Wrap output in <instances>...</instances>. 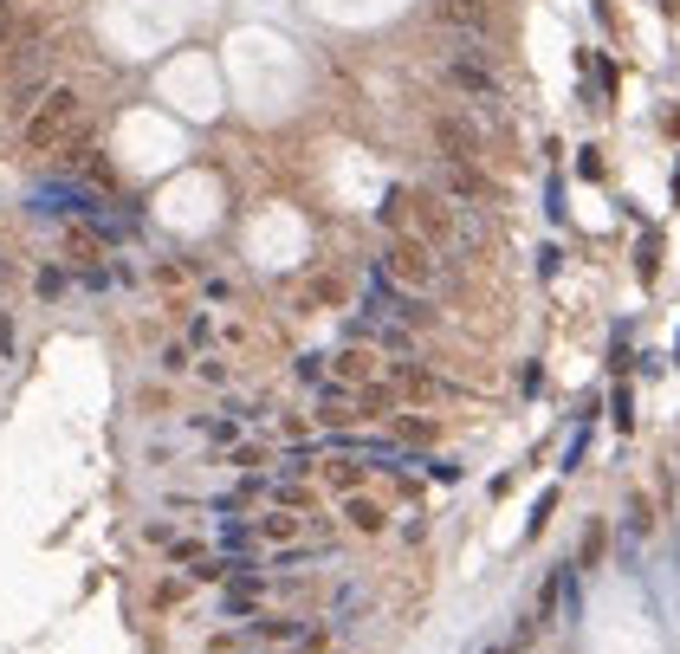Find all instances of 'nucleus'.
Returning a JSON list of instances; mask_svg holds the SVG:
<instances>
[{"label":"nucleus","mask_w":680,"mask_h":654,"mask_svg":"<svg viewBox=\"0 0 680 654\" xmlns=\"http://www.w3.org/2000/svg\"><path fill=\"white\" fill-rule=\"evenodd\" d=\"M402 221H408V234H415L421 247H460V240H473L467 221H460V208L447 195H434V188H389L383 227L402 234Z\"/></svg>","instance_id":"1"},{"label":"nucleus","mask_w":680,"mask_h":654,"mask_svg":"<svg viewBox=\"0 0 680 654\" xmlns=\"http://www.w3.org/2000/svg\"><path fill=\"white\" fill-rule=\"evenodd\" d=\"M78 124H85V98H78L72 85H59V91H46V98L26 111V149L33 156H52V149H65L78 136Z\"/></svg>","instance_id":"2"},{"label":"nucleus","mask_w":680,"mask_h":654,"mask_svg":"<svg viewBox=\"0 0 680 654\" xmlns=\"http://www.w3.org/2000/svg\"><path fill=\"white\" fill-rule=\"evenodd\" d=\"M376 272H383L389 285H402V292H428V285L441 279V260H434V247H421L415 234H396L383 247V266Z\"/></svg>","instance_id":"3"},{"label":"nucleus","mask_w":680,"mask_h":654,"mask_svg":"<svg viewBox=\"0 0 680 654\" xmlns=\"http://www.w3.org/2000/svg\"><path fill=\"white\" fill-rule=\"evenodd\" d=\"M434 20L460 39H499L506 33V0H434Z\"/></svg>","instance_id":"4"},{"label":"nucleus","mask_w":680,"mask_h":654,"mask_svg":"<svg viewBox=\"0 0 680 654\" xmlns=\"http://www.w3.org/2000/svg\"><path fill=\"white\" fill-rule=\"evenodd\" d=\"M441 78L460 91V98H473V104H499L506 98V85H499V72L486 59H467V52H454V59L441 65Z\"/></svg>","instance_id":"5"},{"label":"nucleus","mask_w":680,"mask_h":654,"mask_svg":"<svg viewBox=\"0 0 680 654\" xmlns=\"http://www.w3.org/2000/svg\"><path fill=\"white\" fill-rule=\"evenodd\" d=\"M434 149H441V162H454V169H480V130L460 124V117H434Z\"/></svg>","instance_id":"6"},{"label":"nucleus","mask_w":680,"mask_h":654,"mask_svg":"<svg viewBox=\"0 0 680 654\" xmlns=\"http://www.w3.org/2000/svg\"><path fill=\"white\" fill-rule=\"evenodd\" d=\"M441 188H447L454 201H493V182H486L480 169H454V162L441 169Z\"/></svg>","instance_id":"7"},{"label":"nucleus","mask_w":680,"mask_h":654,"mask_svg":"<svg viewBox=\"0 0 680 654\" xmlns=\"http://www.w3.org/2000/svg\"><path fill=\"white\" fill-rule=\"evenodd\" d=\"M298 525H305L298 512H279V506H272V512H260V519H253V538H266V544H292V538H298Z\"/></svg>","instance_id":"8"},{"label":"nucleus","mask_w":680,"mask_h":654,"mask_svg":"<svg viewBox=\"0 0 680 654\" xmlns=\"http://www.w3.org/2000/svg\"><path fill=\"white\" fill-rule=\"evenodd\" d=\"M344 519L357 525V531H383V525H389V512L376 506V499H357V493H350V499H344Z\"/></svg>","instance_id":"9"},{"label":"nucleus","mask_w":680,"mask_h":654,"mask_svg":"<svg viewBox=\"0 0 680 654\" xmlns=\"http://www.w3.org/2000/svg\"><path fill=\"white\" fill-rule=\"evenodd\" d=\"M253 635H266V642H298L305 622H298V616H266V622H253Z\"/></svg>","instance_id":"10"},{"label":"nucleus","mask_w":680,"mask_h":654,"mask_svg":"<svg viewBox=\"0 0 680 654\" xmlns=\"http://www.w3.org/2000/svg\"><path fill=\"white\" fill-rule=\"evenodd\" d=\"M337 376H344V383H370V357H363V350H344V357H337Z\"/></svg>","instance_id":"11"},{"label":"nucleus","mask_w":680,"mask_h":654,"mask_svg":"<svg viewBox=\"0 0 680 654\" xmlns=\"http://www.w3.org/2000/svg\"><path fill=\"white\" fill-rule=\"evenodd\" d=\"M389 402H396V395H389V389H363V395H357V408H363V415H383Z\"/></svg>","instance_id":"12"},{"label":"nucleus","mask_w":680,"mask_h":654,"mask_svg":"<svg viewBox=\"0 0 680 654\" xmlns=\"http://www.w3.org/2000/svg\"><path fill=\"white\" fill-rule=\"evenodd\" d=\"M221 544H227V551H253V525H227Z\"/></svg>","instance_id":"13"},{"label":"nucleus","mask_w":680,"mask_h":654,"mask_svg":"<svg viewBox=\"0 0 680 654\" xmlns=\"http://www.w3.org/2000/svg\"><path fill=\"white\" fill-rule=\"evenodd\" d=\"M169 551H175V564H201V544L195 538H169Z\"/></svg>","instance_id":"14"},{"label":"nucleus","mask_w":680,"mask_h":654,"mask_svg":"<svg viewBox=\"0 0 680 654\" xmlns=\"http://www.w3.org/2000/svg\"><path fill=\"white\" fill-rule=\"evenodd\" d=\"M298 383H324V357H298Z\"/></svg>","instance_id":"15"},{"label":"nucleus","mask_w":680,"mask_h":654,"mask_svg":"<svg viewBox=\"0 0 680 654\" xmlns=\"http://www.w3.org/2000/svg\"><path fill=\"white\" fill-rule=\"evenodd\" d=\"M39 292H46V298H59V292H65V272H59V266H52V272H39Z\"/></svg>","instance_id":"16"},{"label":"nucleus","mask_w":680,"mask_h":654,"mask_svg":"<svg viewBox=\"0 0 680 654\" xmlns=\"http://www.w3.org/2000/svg\"><path fill=\"white\" fill-rule=\"evenodd\" d=\"M162 370H169V376H175V370H188V350H182V344H169V350H162Z\"/></svg>","instance_id":"17"},{"label":"nucleus","mask_w":680,"mask_h":654,"mask_svg":"<svg viewBox=\"0 0 680 654\" xmlns=\"http://www.w3.org/2000/svg\"><path fill=\"white\" fill-rule=\"evenodd\" d=\"M402 441H434V428H428V421H408V415H402Z\"/></svg>","instance_id":"18"},{"label":"nucleus","mask_w":680,"mask_h":654,"mask_svg":"<svg viewBox=\"0 0 680 654\" xmlns=\"http://www.w3.org/2000/svg\"><path fill=\"white\" fill-rule=\"evenodd\" d=\"M331 480H337V486H344V493H350V486L363 480V467H350V460H337V473H331Z\"/></svg>","instance_id":"19"},{"label":"nucleus","mask_w":680,"mask_h":654,"mask_svg":"<svg viewBox=\"0 0 680 654\" xmlns=\"http://www.w3.org/2000/svg\"><path fill=\"white\" fill-rule=\"evenodd\" d=\"M7 46H13V7L0 0V52H7Z\"/></svg>","instance_id":"20"},{"label":"nucleus","mask_w":680,"mask_h":654,"mask_svg":"<svg viewBox=\"0 0 680 654\" xmlns=\"http://www.w3.org/2000/svg\"><path fill=\"white\" fill-rule=\"evenodd\" d=\"M0 350H7V357H13V324H7V318H0Z\"/></svg>","instance_id":"21"}]
</instances>
